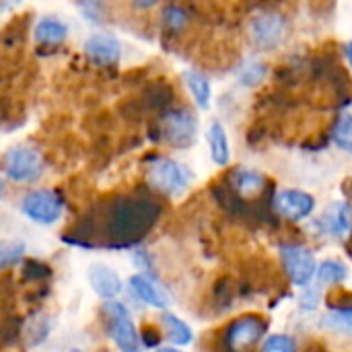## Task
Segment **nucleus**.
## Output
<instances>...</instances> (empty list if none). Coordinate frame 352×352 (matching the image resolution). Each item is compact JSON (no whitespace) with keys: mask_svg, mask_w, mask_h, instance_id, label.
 <instances>
[{"mask_svg":"<svg viewBox=\"0 0 352 352\" xmlns=\"http://www.w3.org/2000/svg\"><path fill=\"white\" fill-rule=\"evenodd\" d=\"M161 214V206L151 198H118L103 219L111 245H130L142 239Z\"/></svg>","mask_w":352,"mask_h":352,"instance_id":"nucleus-1","label":"nucleus"},{"mask_svg":"<svg viewBox=\"0 0 352 352\" xmlns=\"http://www.w3.org/2000/svg\"><path fill=\"white\" fill-rule=\"evenodd\" d=\"M107 320V332L120 352H142L140 334L136 332L128 309L120 301H109L103 307Z\"/></svg>","mask_w":352,"mask_h":352,"instance_id":"nucleus-2","label":"nucleus"},{"mask_svg":"<svg viewBox=\"0 0 352 352\" xmlns=\"http://www.w3.org/2000/svg\"><path fill=\"white\" fill-rule=\"evenodd\" d=\"M2 169H4V175L10 179V182H16V184H29L33 179H37L43 171V159L39 155L37 148L33 146H12L4 159H2Z\"/></svg>","mask_w":352,"mask_h":352,"instance_id":"nucleus-3","label":"nucleus"},{"mask_svg":"<svg viewBox=\"0 0 352 352\" xmlns=\"http://www.w3.org/2000/svg\"><path fill=\"white\" fill-rule=\"evenodd\" d=\"M146 179L159 192H163L167 196H179L190 186L192 175L184 165H179L171 159H157L151 163Z\"/></svg>","mask_w":352,"mask_h":352,"instance_id":"nucleus-4","label":"nucleus"},{"mask_svg":"<svg viewBox=\"0 0 352 352\" xmlns=\"http://www.w3.org/2000/svg\"><path fill=\"white\" fill-rule=\"evenodd\" d=\"M62 208L60 196L50 190H33L21 202L23 214L39 225H54L62 217Z\"/></svg>","mask_w":352,"mask_h":352,"instance_id":"nucleus-5","label":"nucleus"},{"mask_svg":"<svg viewBox=\"0 0 352 352\" xmlns=\"http://www.w3.org/2000/svg\"><path fill=\"white\" fill-rule=\"evenodd\" d=\"M268 324L260 316H243L231 322L225 330V349L241 352L252 349L266 332Z\"/></svg>","mask_w":352,"mask_h":352,"instance_id":"nucleus-6","label":"nucleus"},{"mask_svg":"<svg viewBox=\"0 0 352 352\" xmlns=\"http://www.w3.org/2000/svg\"><path fill=\"white\" fill-rule=\"evenodd\" d=\"M196 132H198V122H196V116L190 109L177 107V109H169V111L163 113L161 134L169 144L188 146L194 140Z\"/></svg>","mask_w":352,"mask_h":352,"instance_id":"nucleus-7","label":"nucleus"},{"mask_svg":"<svg viewBox=\"0 0 352 352\" xmlns=\"http://www.w3.org/2000/svg\"><path fill=\"white\" fill-rule=\"evenodd\" d=\"M280 258H283V266H285L289 280L297 287H307L316 274L314 254L303 245L285 243L280 245Z\"/></svg>","mask_w":352,"mask_h":352,"instance_id":"nucleus-8","label":"nucleus"},{"mask_svg":"<svg viewBox=\"0 0 352 352\" xmlns=\"http://www.w3.org/2000/svg\"><path fill=\"white\" fill-rule=\"evenodd\" d=\"M252 39L262 50H274L287 35V19L276 12L258 14L252 21Z\"/></svg>","mask_w":352,"mask_h":352,"instance_id":"nucleus-9","label":"nucleus"},{"mask_svg":"<svg viewBox=\"0 0 352 352\" xmlns=\"http://www.w3.org/2000/svg\"><path fill=\"white\" fill-rule=\"evenodd\" d=\"M274 206L283 217H287L291 221H303L314 212L316 200L311 194L301 192V190H283L276 194Z\"/></svg>","mask_w":352,"mask_h":352,"instance_id":"nucleus-10","label":"nucleus"},{"mask_svg":"<svg viewBox=\"0 0 352 352\" xmlns=\"http://www.w3.org/2000/svg\"><path fill=\"white\" fill-rule=\"evenodd\" d=\"M85 52L97 66H113L120 60L122 45L109 33H93L85 41Z\"/></svg>","mask_w":352,"mask_h":352,"instance_id":"nucleus-11","label":"nucleus"},{"mask_svg":"<svg viewBox=\"0 0 352 352\" xmlns=\"http://www.w3.org/2000/svg\"><path fill=\"white\" fill-rule=\"evenodd\" d=\"M89 283H91L93 291L107 303L116 301V297L122 291V280H120L118 272L105 264H93L89 268Z\"/></svg>","mask_w":352,"mask_h":352,"instance_id":"nucleus-12","label":"nucleus"},{"mask_svg":"<svg viewBox=\"0 0 352 352\" xmlns=\"http://www.w3.org/2000/svg\"><path fill=\"white\" fill-rule=\"evenodd\" d=\"M130 289L136 293V297L142 303H146V305H151L155 309H167L169 307L167 293L148 274H134L130 278Z\"/></svg>","mask_w":352,"mask_h":352,"instance_id":"nucleus-13","label":"nucleus"},{"mask_svg":"<svg viewBox=\"0 0 352 352\" xmlns=\"http://www.w3.org/2000/svg\"><path fill=\"white\" fill-rule=\"evenodd\" d=\"M229 184L241 198H254L266 188V177L254 169H235L229 175Z\"/></svg>","mask_w":352,"mask_h":352,"instance_id":"nucleus-14","label":"nucleus"},{"mask_svg":"<svg viewBox=\"0 0 352 352\" xmlns=\"http://www.w3.org/2000/svg\"><path fill=\"white\" fill-rule=\"evenodd\" d=\"M33 37L41 45H60L68 37V27L56 16H43L35 25Z\"/></svg>","mask_w":352,"mask_h":352,"instance_id":"nucleus-15","label":"nucleus"},{"mask_svg":"<svg viewBox=\"0 0 352 352\" xmlns=\"http://www.w3.org/2000/svg\"><path fill=\"white\" fill-rule=\"evenodd\" d=\"M324 221L328 225V231L338 237H346L352 231V206L346 202H334L326 210Z\"/></svg>","mask_w":352,"mask_h":352,"instance_id":"nucleus-16","label":"nucleus"},{"mask_svg":"<svg viewBox=\"0 0 352 352\" xmlns=\"http://www.w3.org/2000/svg\"><path fill=\"white\" fill-rule=\"evenodd\" d=\"M208 144H210V157L214 165L225 167L231 159V148H229V138L221 122H212L208 126Z\"/></svg>","mask_w":352,"mask_h":352,"instance_id":"nucleus-17","label":"nucleus"},{"mask_svg":"<svg viewBox=\"0 0 352 352\" xmlns=\"http://www.w3.org/2000/svg\"><path fill=\"white\" fill-rule=\"evenodd\" d=\"M184 78H186V85L194 97V101L198 103V107L202 109H208L210 107V99H212V91H210V82L208 78L198 72V70H188L184 72Z\"/></svg>","mask_w":352,"mask_h":352,"instance_id":"nucleus-18","label":"nucleus"},{"mask_svg":"<svg viewBox=\"0 0 352 352\" xmlns=\"http://www.w3.org/2000/svg\"><path fill=\"white\" fill-rule=\"evenodd\" d=\"M161 322L167 330V338L177 344V346H186L192 342V330L186 322H182L179 318H175L173 314H161Z\"/></svg>","mask_w":352,"mask_h":352,"instance_id":"nucleus-19","label":"nucleus"},{"mask_svg":"<svg viewBox=\"0 0 352 352\" xmlns=\"http://www.w3.org/2000/svg\"><path fill=\"white\" fill-rule=\"evenodd\" d=\"M332 140L340 151H346L352 155V116L344 113L336 120L332 128Z\"/></svg>","mask_w":352,"mask_h":352,"instance_id":"nucleus-20","label":"nucleus"},{"mask_svg":"<svg viewBox=\"0 0 352 352\" xmlns=\"http://www.w3.org/2000/svg\"><path fill=\"white\" fill-rule=\"evenodd\" d=\"M320 280L324 285H340L342 280H346L349 276V270L342 262L338 260H326L322 266H320V272H318Z\"/></svg>","mask_w":352,"mask_h":352,"instance_id":"nucleus-21","label":"nucleus"},{"mask_svg":"<svg viewBox=\"0 0 352 352\" xmlns=\"http://www.w3.org/2000/svg\"><path fill=\"white\" fill-rule=\"evenodd\" d=\"M322 326L332 328V330H336V332H349V334H352V309L332 311V314L324 316Z\"/></svg>","mask_w":352,"mask_h":352,"instance_id":"nucleus-22","label":"nucleus"},{"mask_svg":"<svg viewBox=\"0 0 352 352\" xmlns=\"http://www.w3.org/2000/svg\"><path fill=\"white\" fill-rule=\"evenodd\" d=\"M262 352H297V344L287 334H274L264 340Z\"/></svg>","mask_w":352,"mask_h":352,"instance_id":"nucleus-23","label":"nucleus"},{"mask_svg":"<svg viewBox=\"0 0 352 352\" xmlns=\"http://www.w3.org/2000/svg\"><path fill=\"white\" fill-rule=\"evenodd\" d=\"M23 254H25V245H23V243H16V241H12V243H4V245L0 248V260H2V266L6 268V266L16 264V262L23 258Z\"/></svg>","mask_w":352,"mask_h":352,"instance_id":"nucleus-24","label":"nucleus"},{"mask_svg":"<svg viewBox=\"0 0 352 352\" xmlns=\"http://www.w3.org/2000/svg\"><path fill=\"white\" fill-rule=\"evenodd\" d=\"M163 23L173 29V31H179L182 27H186L188 23V14L179 8V6H167L165 12H163Z\"/></svg>","mask_w":352,"mask_h":352,"instance_id":"nucleus-25","label":"nucleus"},{"mask_svg":"<svg viewBox=\"0 0 352 352\" xmlns=\"http://www.w3.org/2000/svg\"><path fill=\"white\" fill-rule=\"evenodd\" d=\"M264 76H266V66L254 62V64H248V66L241 70L239 80H241L243 85H258Z\"/></svg>","mask_w":352,"mask_h":352,"instance_id":"nucleus-26","label":"nucleus"},{"mask_svg":"<svg viewBox=\"0 0 352 352\" xmlns=\"http://www.w3.org/2000/svg\"><path fill=\"white\" fill-rule=\"evenodd\" d=\"M23 276L31 278V280H43V278L52 276V270L47 266H43L41 262H27L25 270H23Z\"/></svg>","mask_w":352,"mask_h":352,"instance_id":"nucleus-27","label":"nucleus"},{"mask_svg":"<svg viewBox=\"0 0 352 352\" xmlns=\"http://www.w3.org/2000/svg\"><path fill=\"white\" fill-rule=\"evenodd\" d=\"M299 303H301V307H303V309H307V311L316 309V307L320 305L318 291H316V289H307V291L299 297Z\"/></svg>","mask_w":352,"mask_h":352,"instance_id":"nucleus-28","label":"nucleus"},{"mask_svg":"<svg viewBox=\"0 0 352 352\" xmlns=\"http://www.w3.org/2000/svg\"><path fill=\"white\" fill-rule=\"evenodd\" d=\"M140 338H142V344L148 346V349H155V346L161 344V334L155 328H144V332H142Z\"/></svg>","mask_w":352,"mask_h":352,"instance_id":"nucleus-29","label":"nucleus"},{"mask_svg":"<svg viewBox=\"0 0 352 352\" xmlns=\"http://www.w3.org/2000/svg\"><path fill=\"white\" fill-rule=\"evenodd\" d=\"M344 56H346L349 64H351V66H352V41H349V43H344Z\"/></svg>","mask_w":352,"mask_h":352,"instance_id":"nucleus-30","label":"nucleus"},{"mask_svg":"<svg viewBox=\"0 0 352 352\" xmlns=\"http://www.w3.org/2000/svg\"><path fill=\"white\" fill-rule=\"evenodd\" d=\"M157 352H182V351H177V349H159Z\"/></svg>","mask_w":352,"mask_h":352,"instance_id":"nucleus-31","label":"nucleus"},{"mask_svg":"<svg viewBox=\"0 0 352 352\" xmlns=\"http://www.w3.org/2000/svg\"><path fill=\"white\" fill-rule=\"evenodd\" d=\"M223 352H233V351H229V349H225V351H223Z\"/></svg>","mask_w":352,"mask_h":352,"instance_id":"nucleus-32","label":"nucleus"},{"mask_svg":"<svg viewBox=\"0 0 352 352\" xmlns=\"http://www.w3.org/2000/svg\"><path fill=\"white\" fill-rule=\"evenodd\" d=\"M70 352H80V351H70Z\"/></svg>","mask_w":352,"mask_h":352,"instance_id":"nucleus-33","label":"nucleus"}]
</instances>
